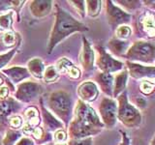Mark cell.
I'll return each mask as SVG.
<instances>
[{
    "instance_id": "29",
    "label": "cell",
    "mask_w": 155,
    "mask_h": 145,
    "mask_svg": "<svg viewBox=\"0 0 155 145\" xmlns=\"http://www.w3.org/2000/svg\"><path fill=\"white\" fill-rule=\"evenodd\" d=\"M23 126V118L19 115H15L9 120V127H11L13 130H18L22 128Z\"/></svg>"
},
{
    "instance_id": "36",
    "label": "cell",
    "mask_w": 155,
    "mask_h": 145,
    "mask_svg": "<svg viewBox=\"0 0 155 145\" xmlns=\"http://www.w3.org/2000/svg\"><path fill=\"white\" fill-rule=\"evenodd\" d=\"M117 3H120L123 7H125L127 10H135L137 7L140 6L139 1H117Z\"/></svg>"
},
{
    "instance_id": "39",
    "label": "cell",
    "mask_w": 155,
    "mask_h": 145,
    "mask_svg": "<svg viewBox=\"0 0 155 145\" xmlns=\"http://www.w3.org/2000/svg\"><path fill=\"white\" fill-rule=\"evenodd\" d=\"M122 142L120 145H129V139L126 137V134H122Z\"/></svg>"
},
{
    "instance_id": "11",
    "label": "cell",
    "mask_w": 155,
    "mask_h": 145,
    "mask_svg": "<svg viewBox=\"0 0 155 145\" xmlns=\"http://www.w3.org/2000/svg\"><path fill=\"white\" fill-rule=\"evenodd\" d=\"M40 108L42 112V117L45 125V129L48 132H56L58 130H62L64 125L59 119H57L51 112L48 110L45 105H43V100L40 99Z\"/></svg>"
},
{
    "instance_id": "21",
    "label": "cell",
    "mask_w": 155,
    "mask_h": 145,
    "mask_svg": "<svg viewBox=\"0 0 155 145\" xmlns=\"http://www.w3.org/2000/svg\"><path fill=\"white\" fill-rule=\"evenodd\" d=\"M21 137L22 133L19 130H13L9 128L2 139V145H15Z\"/></svg>"
},
{
    "instance_id": "8",
    "label": "cell",
    "mask_w": 155,
    "mask_h": 145,
    "mask_svg": "<svg viewBox=\"0 0 155 145\" xmlns=\"http://www.w3.org/2000/svg\"><path fill=\"white\" fill-rule=\"evenodd\" d=\"M99 113L105 127L111 129L117 119V105L110 98H104L99 105Z\"/></svg>"
},
{
    "instance_id": "28",
    "label": "cell",
    "mask_w": 155,
    "mask_h": 145,
    "mask_svg": "<svg viewBox=\"0 0 155 145\" xmlns=\"http://www.w3.org/2000/svg\"><path fill=\"white\" fill-rule=\"evenodd\" d=\"M23 1H4V0H0V16L3 14H5V12L11 11V8L19 6V4L22 3Z\"/></svg>"
},
{
    "instance_id": "25",
    "label": "cell",
    "mask_w": 155,
    "mask_h": 145,
    "mask_svg": "<svg viewBox=\"0 0 155 145\" xmlns=\"http://www.w3.org/2000/svg\"><path fill=\"white\" fill-rule=\"evenodd\" d=\"M87 14L91 18H96L100 14L101 1H86Z\"/></svg>"
},
{
    "instance_id": "35",
    "label": "cell",
    "mask_w": 155,
    "mask_h": 145,
    "mask_svg": "<svg viewBox=\"0 0 155 145\" xmlns=\"http://www.w3.org/2000/svg\"><path fill=\"white\" fill-rule=\"evenodd\" d=\"M67 76L72 79H80L81 76V71L78 67H76L75 65H73L69 70L67 71Z\"/></svg>"
},
{
    "instance_id": "10",
    "label": "cell",
    "mask_w": 155,
    "mask_h": 145,
    "mask_svg": "<svg viewBox=\"0 0 155 145\" xmlns=\"http://www.w3.org/2000/svg\"><path fill=\"white\" fill-rule=\"evenodd\" d=\"M107 18L108 22L113 28H117L121 24L128 23L131 16L123 10L113 4L111 1H107Z\"/></svg>"
},
{
    "instance_id": "31",
    "label": "cell",
    "mask_w": 155,
    "mask_h": 145,
    "mask_svg": "<svg viewBox=\"0 0 155 145\" xmlns=\"http://www.w3.org/2000/svg\"><path fill=\"white\" fill-rule=\"evenodd\" d=\"M115 33H116V36H117L118 38L125 39V38L129 37L130 33H131V29L126 25H120L116 28Z\"/></svg>"
},
{
    "instance_id": "27",
    "label": "cell",
    "mask_w": 155,
    "mask_h": 145,
    "mask_svg": "<svg viewBox=\"0 0 155 145\" xmlns=\"http://www.w3.org/2000/svg\"><path fill=\"white\" fill-rule=\"evenodd\" d=\"M17 51H18V47H14L13 50H9L8 52L4 53V54L0 55V70L8 64V63L10 62V60H11L14 57V55L17 53Z\"/></svg>"
},
{
    "instance_id": "17",
    "label": "cell",
    "mask_w": 155,
    "mask_h": 145,
    "mask_svg": "<svg viewBox=\"0 0 155 145\" xmlns=\"http://www.w3.org/2000/svg\"><path fill=\"white\" fill-rule=\"evenodd\" d=\"M95 80L99 84L100 88L105 94L113 97L114 93V76L107 72H98L95 76Z\"/></svg>"
},
{
    "instance_id": "15",
    "label": "cell",
    "mask_w": 155,
    "mask_h": 145,
    "mask_svg": "<svg viewBox=\"0 0 155 145\" xmlns=\"http://www.w3.org/2000/svg\"><path fill=\"white\" fill-rule=\"evenodd\" d=\"M52 8L51 0H34L30 2L29 9L32 16L36 18H43L50 14Z\"/></svg>"
},
{
    "instance_id": "42",
    "label": "cell",
    "mask_w": 155,
    "mask_h": 145,
    "mask_svg": "<svg viewBox=\"0 0 155 145\" xmlns=\"http://www.w3.org/2000/svg\"><path fill=\"white\" fill-rule=\"evenodd\" d=\"M54 145H67V143L62 142V143H54Z\"/></svg>"
},
{
    "instance_id": "14",
    "label": "cell",
    "mask_w": 155,
    "mask_h": 145,
    "mask_svg": "<svg viewBox=\"0 0 155 145\" xmlns=\"http://www.w3.org/2000/svg\"><path fill=\"white\" fill-rule=\"evenodd\" d=\"M80 61L84 72H90L93 70L94 51L85 37H82V50L81 53Z\"/></svg>"
},
{
    "instance_id": "3",
    "label": "cell",
    "mask_w": 155,
    "mask_h": 145,
    "mask_svg": "<svg viewBox=\"0 0 155 145\" xmlns=\"http://www.w3.org/2000/svg\"><path fill=\"white\" fill-rule=\"evenodd\" d=\"M48 108L52 111L56 118L60 119L64 127H67L71 122L74 112L73 109L74 105L71 95L63 90L54 91L48 97Z\"/></svg>"
},
{
    "instance_id": "9",
    "label": "cell",
    "mask_w": 155,
    "mask_h": 145,
    "mask_svg": "<svg viewBox=\"0 0 155 145\" xmlns=\"http://www.w3.org/2000/svg\"><path fill=\"white\" fill-rule=\"evenodd\" d=\"M96 50H97V53H98L96 64L98 66L99 69L102 71V72L110 74V72H117L122 69V67H123L122 63L111 57L109 53L105 50V48L103 47L97 46Z\"/></svg>"
},
{
    "instance_id": "33",
    "label": "cell",
    "mask_w": 155,
    "mask_h": 145,
    "mask_svg": "<svg viewBox=\"0 0 155 145\" xmlns=\"http://www.w3.org/2000/svg\"><path fill=\"white\" fill-rule=\"evenodd\" d=\"M93 140L91 137L81 138V139H70L67 145H92Z\"/></svg>"
},
{
    "instance_id": "38",
    "label": "cell",
    "mask_w": 155,
    "mask_h": 145,
    "mask_svg": "<svg viewBox=\"0 0 155 145\" xmlns=\"http://www.w3.org/2000/svg\"><path fill=\"white\" fill-rule=\"evenodd\" d=\"M9 95V88L7 86H1L0 87V100L8 98Z\"/></svg>"
},
{
    "instance_id": "26",
    "label": "cell",
    "mask_w": 155,
    "mask_h": 145,
    "mask_svg": "<svg viewBox=\"0 0 155 145\" xmlns=\"http://www.w3.org/2000/svg\"><path fill=\"white\" fill-rule=\"evenodd\" d=\"M73 65L74 64H73L69 59H67L66 57H62L61 59H59L56 62L55 68L59 74H66L67 71L69 70Z\"/></svg>"
},
{
    "instance_id": "41",
    "label": "cell",
    "mask_w": 155,
    "mask_h": 145,
    "mask_svg": "<svg viewBox=\"0 0 155 145\" xmlns=\"http://www.w3.org/2000/svg\"><path fill=\"white\" fill-rule=\"evenodd\" d=\"M143 143L144 142L140 139H135V141H134V145H144Z\"/></svg>"
},
{
    "instance_id": "12",
    "label": "cell",
    "mask_w": 155,
    "mask_h": 145,
    "mask_svg": "<svg viewBox=\"0 0 155 145\" xmlns=\"http://www.w3.org/2000/svg\"><path fill=\"white\" fill-rule=\"evenodd\" d=\"M2 75L5 76L12 82V84H18L19 82L24 79H27L30 77V74L27 70V68L19 67V66H14L7 69H2L1 71Z\"/></svg>"
},
{
    "instance_id": "7",
    "label": "cell",
    "mask_w": 155,
    "mask_h": 145,
    "mask_svg": "<svg viewBox=\"0 0 155 145\" xmlns=\"http://www.w3.org/2000/svg\"><path fill=\"white\" fill-rule=\"evenodd\" d=\"M126 57L132 60L151 62L155 58V47L149 43L136 42L129 48Z\"/></svg>"
},
{
    "instance_id": "19",
    "label": "cell",
    "mask_w": 155,
    "mask_h": 145,
    "mask_svg": "<svg viewBox=\"0 0 155 145\" xmlns=\"http://www.w3.org/2000/svg\"><path fill=\"white\" fill-rule=\"evenodd\" d=\"M127 65L130 69L131 76L134 77H154L155 76V67H144L137 64H133V63L128 62Z\"/></svg>"
},
{
    "instance_id": "43",
    "label": "cell",
    "mask_w": 155,
    "mask_h": 145,
    "mask_svg": "<svg viewBox=\"0 0 155 145\" xmlns=\"http://www.w3.org/2000/svg\"><path fill=\"white\" fill-rule=\"evenodd\" d=\"M151 145H155V137H153L152 139V141H151Z\"/></svg>"
},
{
    "instance_id": "37",
    "label": "cell",
    "mask_w": 155,
    "mask_h": 145,
    "mask_svg": "<svg viewBox=\"0 0 155 145\" xmlns=\"http://www.w3.org/2000/svg\"><path fill=\"white\" fill-rule=\"evenodd\" d=\"M15 145H35V141L29 137H21Z\"/></svg>"
},
{
    "instance_id": "2",
    "label": "cell",
    "mask_w": 155,
    "mask_h": 145,
    "mask_svg": "<svg viewBox=\"0 0 155 145\" xmlns=\"http://www.w3.org/2000/svg\"><path fill=\"white\" fill-rule=\"evenodd\" d=\"M87 30L88 28L84 23L77 21L74 17H72L69 13L56 4L54 24H53L48 43V54H51L58 44L61 43L67 37H69L71 34Z\"/></svg>"
},
{
    "instance_id": "5",
    "label": "cell",
    "mask_w": 155,
    "mask_h": 145,
    "mask_svg": "<svg viewBox=\"0 0 155 145\" xmlns=\"http://www.w3.org/2000/svg\"><path fill=\"white\" fill-rule=\"evenodd\" d=\"M21 108V104L11 97L0 100V133H5L9 129L10 118L18 115Z\"/></svg>"
},
{
    "instance_id": "6",
    "label": "cell",
    "mask_w": 155,
    "mask_h": 145,
    "mask_svg": "<svg viewBox=\"0 0 155 145\" xmlns=\"http://www.w3.org/2000/svg\"><path fill=\"white\" fill-rule=\"evenodd\" d=\"M43 91V87L33 81H23L18 84L15 92V98L17 101L24 104H29L35 101Z\"/></svg>"
},
{
    "instance_id": "40",
    "label": "cell",
    "mask_w": 155,
    "mask_h": 145,
    "mask_svg": "<svg viewBox=\"0 0 155 145\" xmlns=\"http://www.w3.org/2000/svg\"><path fill=\"white\" fill-rule=\"evenodd\" d=\"M5 79H6V77L3 76L2 74H0V87H1L3 85V83L5 82Z\"/></svg>"
},
{
    "instance_id": "16",
    "label": "cell",
    "mask_w": 155,
    "mask_h": 145,
    "mask_svg": "<svg viewBox=\"0 0 155 145\" xmlns=\"http://www.w3.org/2000/svg\"><path fill=\"white\" fill-rule=\"evenodd\" d=\"M21 43V36L19 34L14 31L3 32L0 34V51L5 50H13V47H16Z\"/></svg>"
},
{
    "instance_id": "1",
    "label": "cell",
    "mask_w": 155,
    "mask_h": 145,
    "mask_svg": "<svg viewBox=\"0 0 155 145\" xmlns=\"http://www.w3.org/2000/svg\"><path fill=\"white\" fill-rule=\"evenodd\" d=\"M105 127L95 110L81 100L78 101L73 112L71 122L68 125V137L71 139L90 137L101 133Z\"/></svg>"
},
{
    "instance_id": "20",
    "label": "cell",
    "mask_w": 155,
    "mask_h": 145,
    "mask_svg": "<svg viewBox=\"0 0 155 145\" xmlns=\"http://www.w3.org/2000/svg\"><path fill=\"white\" fill-rule=\"evenodd\" d=\"M126 81H127V72L123 71L114 77V97H117L121 92L125 89Z\"/></svg>"
},
{
    "instance_id": "4",
    "label": "cell",
    "mask_w": 155,
    "mask_h": 145,
    "mask_svg": "<svg viewBox=\"0 0 155 145\" xmlns=\"http://www.w3.org/2000/svg\"><path fill=\"white\" fill-rule=\"evenodd\" d=\"M117 118L127 127H136L142 122V116L133 105L128 103L125 92L118 97Z\"/></svg>"
},
{
    "instance_id": "13",
    "label": "cell",
    "mask_w": 155,
    "mask_h": 145,
    "mask_svg": "<svg viewBox=\"0 0 155 145\" xmlns=\"http://www.w3.org/2000/svg\"><path fill=\"white\" fill-rule=\"evenodd\" d=\"M78 95H79L81 101L84 103H89L96 100L99 95V91L96 84L92 81H84L78 87Z\"/></svg>"
},
{
    "instance_id": "32",
    "label": "cell",
    "mask_w": 155,
    "mask_h": 145,
    "mask_svg": "<svg viewBox=\"0 0 155 145\" xmlns=\"http://www.w3.org/2000/svg\"><path fill=\"white\" fill-rule=\"evenodd\" d=\"M68 138V134L65 132L64 130H58L54 132V135H53V139L56 143H62L65 142Z\"/></svg>"
},
{
    "instance_id": "22",
    "label": "cell",
    "mask_w": 155,
    "mask_h": 145,
    "mask_svg": "<svg viewBox=\"0 0 155 145\" xmlns=\"http://www.w3.org/2000/svg\"><path fill=\"white\" fill-rule=\"evenodd\" d=\"M109 48L116 55H122L127 50L129 44L125 41H121L118 39H113L109 42Z\"/></svg>"
},
{
    "instance_id": "18",
    "label": "cell",
    "mask_w": 155,
    "mask_h": 145,
    "mask_svg": "<svg viewBox=\"0 0 155 145\" xmlns=\"http://www.w3.org/2000/svg\"><path fill=\"white\" fill-rule=\"evenodd\" d=\"M27 70L30 76H33L38 79H43L44 72L46 70V66L44 64L43 60L39 57L32 58L27 63Z\"/></svg>"
},
{
    "instance_id": "30",
    "label": "cell",
    "mask_w": 155,
    "mask_h": 145,
    "mask_svg": "<svg viewBox=\"0 0 155 145\" xmlns=\"http://www.w3.org/2000/svg\"><path fill=\"white\" fill-rule=\"evenodd\" d=\"M23 115H24V117L26 118V120H30L36 117H40V112H39V110L35 106H29L28 108L24 110Z\"/></svg>"
},
{
    "instance_id": "24",
    "label": "cell",
    "mask_w": 155,
    "mask_h": 145,
    "mask_svg": "<svg viewBox=\"0 0 155 145\" xmlns=\"http://www.w3.org/2000/svg\"><path fill=\"white\" fill-rule=\"evenodd\" d=\"M58 79H59V72H57L55 66H48L46 68L43 76V80L46 83H51V82L56 81Z\"/></svg>"
},
{
    "instance_id": "34",
    "label": "cell",
    "mask_w": 155,
    "mask_h": 145,
    "mask_svg": "<svg viewBox=\"0 0 155 145\" xmlns=\"http://www.w3.org/2000/svg\"><path fill=\"white\" fill-rule=\"evenodd\" d=\"M69 3H72V5L76 9V11L81 14V17L84 18L85 14L84 10V1H69Z\"/></svg>"
},
{
    "instance_id": "23",
    "label": "cell",
    "mask_w": 155,
    "mask_h": 145,
    "mask_svg": "<svg viewBox=\"0 0 155 145\" xmlns=\"http://www.w3.org/2000/svg\"><path fill=\"white\" fill-rule=\"evenodd\" d=\"M13 11H8L0 16V31L8 32L11 31L13 25Z\"/></svg>"
},
{
    "instance_id": "44",
    "label": "cell",
    "mask_w": 155,
    "mask_h": 145,
    "mask_svg": "<svg viewBox=\"0 0 155 145\" xmlns=\"http://www.w3.org/2000/svg\"><path fill=\"white\" fill-rule=\"evenodd\" d=\"M44 145H54V143H52V142H48L47 144H44Z\"/></svg>"
}]
</instances>
